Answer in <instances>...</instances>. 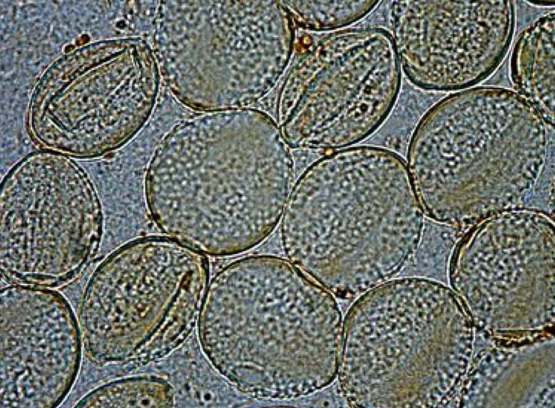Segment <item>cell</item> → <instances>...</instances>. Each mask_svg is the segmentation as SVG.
I'll return each mask as SVG.
<instances>
[{
	"instance_id": "1",
	"label": "cell",
	"mask_w": 555,
	"mask_h": 408,
	"mask_svg": "<svg viewBox=\"0 0 555 408\" xmlns=\"http://www.w3.org/2000/svg\"><path fill=\"white\" fill-rule=\"evenodd\" d=\"M200 120L178 126L161 143L145 178L157 227L211 256L247 251L281 220L295 183V163L268 116Z\"/></svg>"
},
{
	"instance_id": "2",
	"label": "cell",
	"mask_w": 555,
	"mask_h": 408,
	"mask_svg": "<svg viewBox=\"0 0 555 408\" xmlns=\"http://www.w3.org/2000/svg\"><path fill=\"white\" fill-rule=\"evenodd\" d=\"M215 368L253 397L290 400L337 375L342 320L332 294L289 260H238L208 284L198 317Z\"/></svg>"
},
{
	"instance_id": "3",
	"label": "cell",
	"mask_w": 555,
	"mask_h": 408,
	"mask_svg": "<svg viewBox=\"0 0 555 408\" xmlns=\"http://www.w3.org/2000/svg\"><path fill=\"white\" fill-rule=\"evenodd\" d=\"M424 212L406 162L380 147H348L309 165L292 186L280 225L294 265L335 296L382 284L417 248Z\"/></svg>"
},
{
	"instance_id": "4",
	"label": "cell",
	"mask_w": 555,
	"mask_h": 408,
	"mask_svg": "<svg viewBox=\"0 0 555 408\" xmlns=\"http://www.w3.org/2000/svg\"><path fill=\"white\" fill-rule=\"evenodd\" d=\"M549 126L514 90L477 86L441 99L419 121L407 150L424 213L467 230L519 208L546 167Z\"/></svg>"
},
{
	"instance_id": "5",
	"label": "cell",
	"mask_w": 555,
	"mask_h": 408,
	"mask_svg": "<svg viewBox=\"0 0 555 408\" xmlns=\"http://www.w3.org/2000/svg\"><path fill=\"white\" fill-rule=\"evenodd\" d=\"M402 67L381 28L340 29L304 44L278 95L277 119L294 148L339 150L365 139L391 112Z\"/></svg>"
},
{
	"instance_id": "6",
	"label": "cell",
	"mask_w": 555,
	"mask_h": 408,
	"mask_svg": "<svg viewBox=\"0 0 555 408\" xmlns=\"http://www.w3.org/2000/svg\"><path fill=\"white\" fill-rule=\"evenodd\" d=\"M103 233L98 194L84 170L58 154L33 153L0 188L2 270L18 278L56 280L73 274Z\"/></svg>"
},
{
	"instance_id": "7",
	"label": "cell",
	"mask_w": 555,
	"mask_h": 408,
	"mask_svg": "<svg viewBox=\"0 0 555 408\" xmlns=\"http://www.w3.org/2000/svg\"><path fill=\"white\" fill-rule=\"evenodd\" d=\"M390 23L401 67L428 91L467 89L506 56L515 29L513 1H394Z\"/></svg>"
},
{
	"instance_id": "8",
	"label": "cell",
	"mask_w": 555,
	"mask_h": 408,
	"mask_svg": "<svg viewBox=\"0 0 555 408\" xmlns=\"http://www.w3.org/2000/svg\"><path fill=\"white\" fill-rule=\"evenodd\" d=\"M555 15L539 18L519 34L511 57L515 91L529 101L546 123L554 126Z\"/></svg>"
},
{
	"instance_id": "9",
	"label": "cell",
	"mask_w": 555,
	"mask_h": 408,
	"mask_svg": "<svg viewBox=\"0 0 555 408\" xmlns=\"http://www.w3.org/2000/svg\"><path fill=\"white\" fill-rule=\"evenodd\" d=\"M292 21L305 29L331 31L349 26L368 14L377 1H284Z\"/></svg>"
}]
</instances>
